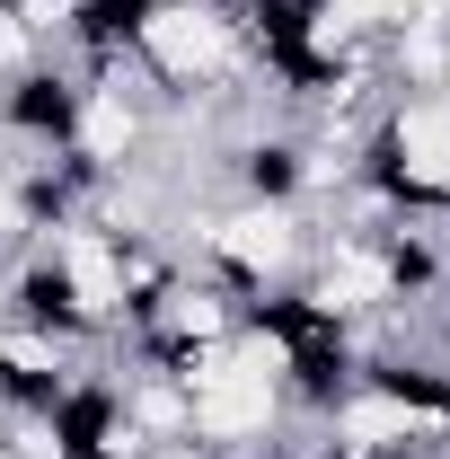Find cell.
<instances>
[{
  "instance_id": "cell-1",
  "label": "cell",
  "mask_w": 450,
  "mask_h": 459,
  "mask_svg": "<svg viewBox=\"0 0 450 459\" xmlns=\"http://www.w3.org/2000/svg\"><path fill=\"white\" fill-rule=\"evenodd\" d=\"M124 54H133V71L160 89V107L221 98V89L265 80V45H256V27H247L229 0H151Z\"/></svg>"
},
{
  "instance_id": "cell-2",
  "label": "cell",
  "mask_w": 450,
  "mask_h": 459,
  "mask_svg": "<svg viewBox=\"0 0 450 459\" xmlns=\"http://www.w3.org/2000/svg\"><path fill=\"white\" fill-rule=\"evenodd\" d=\"M362 177L389 186L397 212H450V107L433 89H389Z\"/></svg>"
},
{
  "instance_id": "cell-3",
  "label": "cell",
  "mask_w": 450,
  "mask_h": 459,
  "mask_svg": "<svg viewBox=\"0 0 450 459\" xmlns=\"http://www.w3.org/2000/svg\"><path fill=\"white\" fill-rule=\"evenodd\" d=\"M36 36H27V18H18V9H9V0H0V89H9V80H18V71H36Z\"/></svg>"
}]
</instances>
